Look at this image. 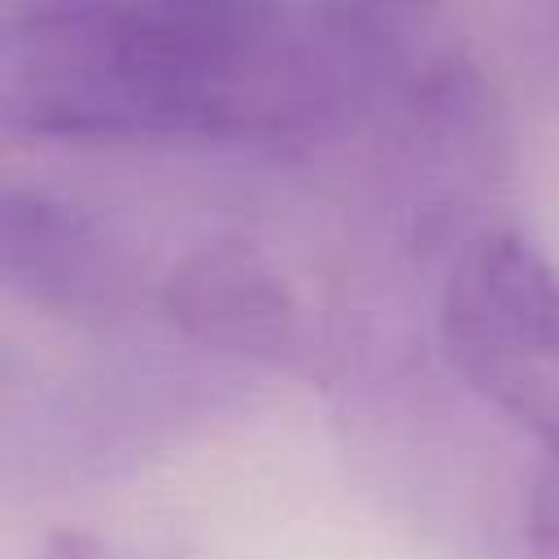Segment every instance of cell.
Listing matches in <instances>:
<instances>
[{
  "mask_svg": "<svg viewBox=\"0 0 559 559\" xmlns=\"http://www.w3.org/2000/svg\"><path fill=\"white\" fill-rule=\"evenodd\" d=\"M362 22L293 0H74L4 26L0 118L35 140H266L371 74Z\"/></svg>",
  "mask_w": 559,
  "mask_h": 559,
  "instance_id": "obj_1",
  "label": "cell"
},
{
  "mask_svg": "<svg viewBox=\"0 0 559 559\" xmlns=\"http://www.w3.org/2000/svg\"><path fill=\"white\" fill-rule=\"evenodd\" d=\"M450 367L559 459V266L520 231L463 240L441 288Z\"/></svg>",
  "mask_w": 559,
  "mask_h": 559,
  "instance_id": "obj_2",
  "label": "cell"
},
{
  "mask_svg": "<svg viewBox=\"0 0 559 559\" xmlns=\"http://www.w3.org/2000/svg\"><path fill=\"white\" fill-rule=\"evenodd\" d=\"M0 275L13 293L57 310L105 306L122 288V262L96 218L22 188L0 197Z\"/></svg>",
  "mask_w": 559,
  "mask_h": 559,
  "instance_id": "obj_3",
  "label": "cell"
},
{
  "mask_svg": "<svg viewBox=\"0 0 559 559\" xmlns=\"http://www.w3.org/2000/svg\"><path fill=\"white\" fill-rule=\"evenodd\" d=\"M166 310L188 336L231 354H275L297 328L284 275L245 245L192 253L166 284Z\"/></svg>",
  "mask_w": 559,
  "mask_h": 559,
  "instance_id": "obj_4",
  "label": "cell"
},
{
  "mask_svg": "<svg viewBox=\"0 0 559 559\" xmlns=\"http://www.w3.org/2000/svg\"><path fill=\"white\" fill-rule=\"evenodd\" d=\"M533 528H537V542L550 555H559V472L542 485V493L533 502Z\"/></svg>",
  "mask_w": 559,
  "mask_h": 559,
  "instance_id": "obj_5",
  "label": "cell"
},
{
  "mask_svg": "<svg viewBox=\"0 0 559 559\" xmlns=\"http://www.w3.org/2000/svg\"><path fill=\"white\" fill-rule=\"evenodd\" d=\"M358 4H367V9H428L437 0H358Z\"/></svg>",
  "mask_w": 559,
  "mask_h": 559,
  "instance_id": "obj_6",
  "label": "cell"
},
{
  "mask_svg": "<svg viewBox=\"0 0 559 559\" xmlns=\"http://www.w3.org/2000/svg\"><path fill=\"white\" fill-rule=\"evenodd\" d=\"M52 4H70V0H52Z\"/></svg>",
  "mask_w": 559,
  "mask_h": 559,
  "instance_id": "obj_7",
  "label": "cell"
}]
</instances>
